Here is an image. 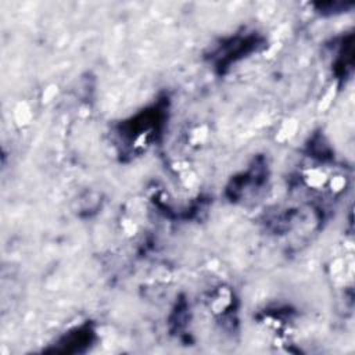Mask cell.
Here are the masks:
<instances>
[{"instance_id": "6da1fadb", "label": "cell", "mask_w": 355, "mask_h": 355, "mask_svg": "<svg viewBox=\"0 0 355 355\" xmlns=\"http://www.w3.org/2000/svg\"><path fill=\"white\" fill-rule=\"evenodd\" d=\"M258 40L255 36H237L230 39L226 44H222V47L218 50V61L216 65L218 68H220L222 71L225 68H227V65H230L232 62H234L236 60H239L240 57L244 55V53L251 51L254 44L257 46Z\"/></svg>"}]
</instances>
